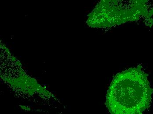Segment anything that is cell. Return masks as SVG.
<instances>
[{
  "instance_id": "6da1fadb",
  "label": "cell",
  "mask_w": 153,
  "mask_h": 114,
  "mask_svg": "<svg viewBox=\"0 0 153 114\" xmlns=\"http://www.w3.org/2000/svg\"><path fill=\"white\" fill-rule=\"evenodd\" d=\"M153 89L141 65L117 74L105 103L111 114H143L151 105Z\"/></svg>"
},
{
  "instance_id": "7a4b0ae2",
  "label": "cell",
  "mask_w": 153,
  "mask_h": 114,
  "mask_svg": "<svg viewBox=\"0 0 153 114\" xmlns=\"http://www.w3.org/2000/svg\"><path fill=\"white\" fill-rule=\"evenodd\" d=\"M153 4L146 1H108L100 2L89 15L88 24L92 27L109 28L143 18L152 24Z\"/></svg>"
}]
</instances>
